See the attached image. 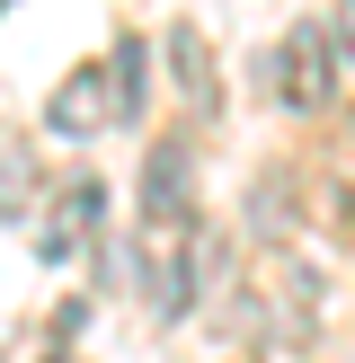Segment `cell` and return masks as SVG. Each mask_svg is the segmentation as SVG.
Instances as JSON below:
<instances>
[{
    "label": "cell",
    "instance_id": "3957f363",
    "mask_svg": "<svg viewBox=\"0 0 355 363\" xmlns=\"http://www.w3.org/2000/svg\"><path fill=\"white\" fill-rule=\"evenodd\" d=\"M98 222H106V186H98V177H71V186L53 195V213L36 222V257H45V266H71Z\"/></svg>",
    "mask_w": 355,
    "mask_h": 363
},
{
    "label": "cell",
    "instance_id": "277c9868",
    "mask_svg": "<svg viewBox=\"0 0 355 363\" xmlns=\"http://www.w3.org/2000/svg\"><path fill=\"white\" fill-rule=\"evenodd\" d=\"M45 124H53V133H71V142L106 133V124H116V80H106V71H71V80L45 98Z\"/></svg>",
    "mask_w": 355,
    "mask_h": 363
},
{
    "label": "cell",
    "instance_id": "5b68a950",
    "mask_svg": "<svg viewBox=\"0 0 355 363\" xmlns=\"http://www.w3.org/2000/svg\"><path fill=\"white\" fill-rule=\"evenodd\" d=\"M195 195V151L187 142H151V160H142V213L151 222H178Z\"/></svg>",
    "mask_w": 355,
    "mask_h": 363
},
{
    "label": "cell",
    "instance_id": "6da1fadb",
    "mask_svg": "<svg viewBox=\"0 0 355 363\" xmlns=\"http://www.w3.org/2000/svg\"><path fill=\"white\" fill-rule=\"evenodd\" d=\"M258 80L275 89L284 106H302V116H311V106H329V98H337V27L302 18L275 53H258Z\"/></svg>",
    "mask_w": 355,
    "mask_h": 363
},
{
    "label": "cell",
    "instance_id": "52a82bcc",
    "mask_svg": "<svg viewBox=\"0 0 355 363\" xmlns=\"http://www.w3.org/2000/svg\"><path fill=\"white\" fill-rule=\"evenodd\" d=\"M116 124H142V106H151V89H142V35H116Z\"/></svg>",
    "mask_w": 355,
    "mask_h": 363
},
{
    "label": "cell",
    "instance_id": "ba28073f",
    "mask_svg": "<svg viewBox=\"0 0 355 363\" xmlns=\"http://www.w3.org/2000/svg\"><path fill=\"white\" fill-rule=\"evenodd\" d=\"M329 27H337V45H346V53H355V0H346V9H337V18H329Z\"/></svg>",
    "mask_w": 355,
    "mask_h": 363
},
{
    "label": "cell",
    "instance_id": "7a4b0ae2",
    "mask_svg": "<svg viewBox=\"0 0 355 363\" xmlns=\"http://www.w3.org/2000/svg\"><path fill=\"white\" fill-rule=\"evenodd\" d=\"M195 230H187V213L178 222H151V240H142V275H151V311L160 319H187L195 311Z\"/></svg>",
    "mask_w": 355,
    "mask_h": 363
},
{
    "label": "cell",
    "instance_id": "8992f818",
    "mask_svg": "<svg viewBox=\"0 0 355 363\" xmlns=\"http://www.w3.org/2000/svg\"><path fill=\"white\" fill-rule=\"evenodd\" d=\"M169 71H178V89H187L195 116H213L222 89H213V53H204V35H195V27H169Z\"/></svg>",
    "mask_w": 355,
    "mask_h": 363
}]
</instances>
